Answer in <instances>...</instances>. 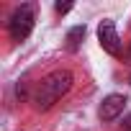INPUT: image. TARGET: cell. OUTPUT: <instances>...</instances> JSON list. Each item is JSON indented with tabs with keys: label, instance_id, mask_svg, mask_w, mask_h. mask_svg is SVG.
<instances>
[{
	"label": "cell",
	"instance_id": "cell-1",
	"mask_svg": "<svg viewBox=\"0 0 131 131\" xmlns=\"http://www.w3.org/2000/svg\"><path fill=\"white\" fill-rule=\"evenodd\" d=\"M72 82H75V75L70 70H54L49 72L34 90L31 95V103L36 111H49L54 103H59L64 95L72 90Z\"/></svg>",
	"mask_w": 131,
	"mask_h": 131
},
{
	"label": "cell",
	"instance_id": "cell-2",
	"mask_svg": "<svg viewBox=\"0 0 131 131\" xmlns=\"http://www.w3.org/2000/svg\"><path fill=\"white\" fill-rule=\"evenodd\" d=\"M34 21H36L34 5H21V8H16L13 16L8 18V34H10V39H13V41H23V39L34 31Z\"/></svg>",
	"mask_w": 131,
	"mask_h": 131
},
{
	"label": "cell",
	"instance_id": "cell-3",
	"mask_svg": "<svg viewBox=\"0 0 131 131\" xmlns=\"http://www.w3.org/2000/svg\"><path fill=\"white\" fill-rule=\"evenodd\" d=\"M98 41H100V46H103V51H108L111 57H121V36H118V31H116V23L113 21H100V26H98Z\"/></svg>",
	"mask_w": 131,
	"mask_h": 131
},
{
	"label": "cell",
	"instance_id": "cell-4",
	"mask_svg": "<svg viewBox=\"0 0 131 131\" xmlns=\"http://www.w3.org/2000/svg\"><path fill=\"white\" fill-rule=\"evenodd\" d=\"M123 108H126V95H118V93H113V95L103 98L98 116H100V121H105V123H108V121H116V118L123 113Z\"/></svg>",
	"mask_w": 131,
	"mask_h": 131
},
{
	"label": "cell",
	"instance_id": "cell-5",
	"mask_svg": "<svg viewBox=\"0 0 131 131\" xmlns=\"http://www.w3.org/2000/svg\"><path fill=\"white\" fill-rule=\"evenodd\" d=\"M82 39H85V26L70 28V34H67V49L70 51H77V46L82 44Z\"/></svg>",
	"mask_w": 131,
	"mask_h": 131
},
{
	"label": "cell",
	"instance_id": "cell-6",
	"mask_svg": "<svg viewBox=\"0 0 131 131\" xmlns=\"http://www.w3.org/2000/svg\"><path fill=\"white\" fill-rule=\"evenodd\" d=\"M54 10H57L59 16H64V13H70V10H72V3H57Z\"/></svg>",
	"mask_w": 131,
	"mask_h": 131
},
{
	"label": "cell",
	"instance_id": "cell-7",
	"mask_svg": "<svg viewBox=\"0 0 131 131\" xmlns=\"http://www.w3.org/2000/svg\"><path fill=\"white\" fill-rule=\"evenodd\" d=\"M123 131H131V116H128V118L123 121Z\"/></svg>",
	"mask_w": 131,
	"mask_h": 131
},
{
	"label": "cell",
	"instance_id": "cell-8",
	"mask_svg": "<svg viewBox=\"0 0 131 131\" xmlns=\"http://www.w3.org/2000/svg\"><path fill=\"white\" fill-rule=\"evenodd\" d=\"M126 57H128V62H131V46H128V54H126Z\"/></svg>",
	"mask_w": 131,
	"mask_h": 131
},
{
	"label": "cell",
	"instance_id": "cell-9",
	"mask_svg": "<svg viewBox=\"0 0 131 131\" xmlns=\"http://www.w3.org/2000/svg\"><path fill=\"white\" fill-rule=\"evenodd\" d=\"M128 82H131V77H128Z\"/></svg>",
	"mask_w": 131,
	"mask_h": 131
}]
</instances>
